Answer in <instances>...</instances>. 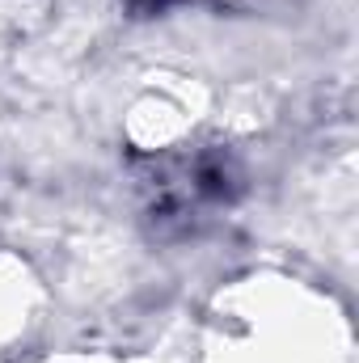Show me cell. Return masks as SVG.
I'll use <instances>...</instances> for the list:
<instances>
[{
	"label": "cell",
	"mask_w": 359,
	"mask_h": 363,
	"mask_svg": "<svg viewBox=\"0 0 359 363\" xmlns=\"http://www.w3.org/2000/svg\"><path fill=\"white\" fill-rule=\"evenodd\" d=\"M199 190L211 194V199H233L237 194V174L220 161V157H207L199 165Z\"/></svg>",
	"instance_id": "cell-1"
},
{
	"label": "cell",
	"mask_w": 359,
	"mask_h": 363,
	"mask_svg": "<svg viewBox=\"0 0 359 363\" xmlns=\"http://www.w3.org/2000/svg\"><path fill=\"white\" fill-rule=\"evenodd\" d=\"M127 9H136V13H161L170 0H123Z\"/></svg>",
	"instance_id": "cell-2"
}]
</instances>
